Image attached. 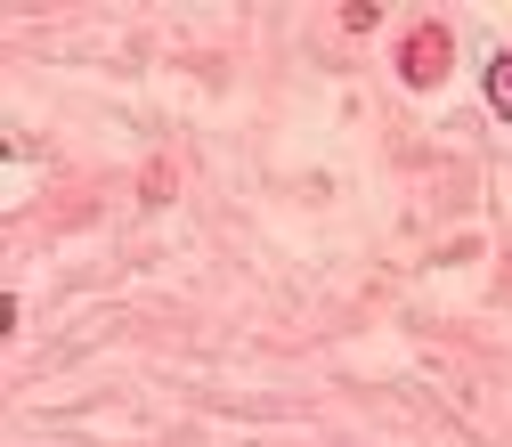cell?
Instances as JSON below:
<instances>
[{
  "label": "cell",
  "instance_id": "6da1fadb",
  "mask_svg": "<svg viewBox=\"0 0 512 447\" xmlns=\"http://www.w3.org/2000/svg\"><path fill=\"white\" fill-rule=\"evenodd\" d=\"M399 74H407L415 90H431V82L447 74V33H439V25H423V33L407 41V57H399Z\"/></svg>",
  "mask_w": 512,
  "mask_h": 447
},
{
  "label": "cell",
  "instance_id": "7a4b0ae2",
  "mask_svg": "<svg viewBox=\"0 0 512 447\" xmlns=\"http://www.w3.org/2000/svg\"><path fill=\"white\" fill-rule=\"evenodd\" d=\"M488 106L512 122V49H496V57H488Z\"/></svg>",
  "mask_w": 512,
  "mask_h": 447
}]
</instances>
